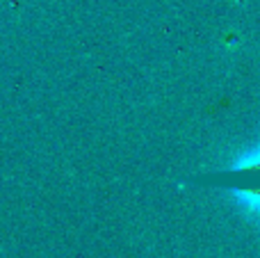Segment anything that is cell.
Returning <instances> with one entry per match:
<instances>
[{
    "label": "cell",
    "mask_w": 260,
    "mask_h": 258,
    "mask_svg": "<svg viewBox=\"0 0 260 258\" xmlns=\"http://www.w3.org/2000/svg\"><path fill=\"white\" fill-rule=\"evenodd\" d=\"M187 181L194 185L217 187L233 195V199L242 206L244 213L256 219V224H260V137L253 149L240 153L235 163H231L226 169L192 176Z\"/></svg>",
    "instance_id": "6da1fadb"
}]
</instances>
